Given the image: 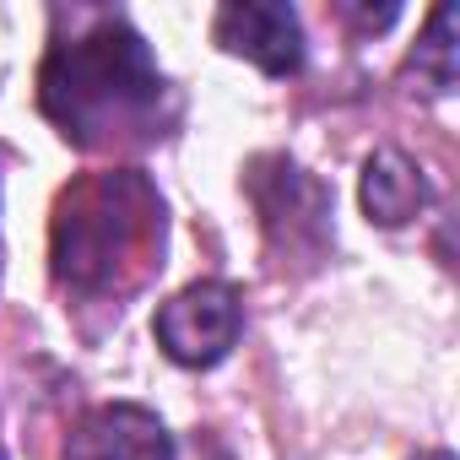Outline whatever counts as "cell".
<instances>
[{
    "label": "cell",
    "mask_w": 460,
    "mask_h": 460,
    "mask_svg": "<svg viewBox=\"0 0 460 460\" xmlns=\"http://www.w3.org/2000/svg\"><path fill=\"white\" fill-rule=\"evenodd\" d=\"M39 109L82 152L152 146L179 119V98L146 39L114 12H98L87 33L55 39L39 66Z\"/></svg>",
    "instance_id": "6da1fadb"
},
{
    "label": "cell",
    "mask_w": 460,
    "mask_h": 460,
    "mask_svg": "<svg viewBox=\"0 0 460 460\" xmlns=\"http://www.w3.org/2000/svg\"><path fill=\"white\" fill-rule=\"evenodd\" d=\"M173 455H179V444L157 411H146L136 401H114V406H93L71 428L60 460H173Z\"/></svg>",
    "instance_id": "5b68a950"
},
{
    "label": "cell",
    "mask_w": 460,
    "mask_h": 460,
    "mask_svg": "<svg viewBox=\"0 0 460 460\" xmlns=\"http://www.w3.org/2000/svg\"><path fill=\"white\" fill-rule=\"evenodd\" d=\"M422 206H428V179H422V168H417L406 152L379 146V152L363 163V211H368V222L401 227V222H411Z\"/></svg>",
    "instance_id": "8992f818"
},
{
    "label": "cell",
    "mask_w": 460,
    "mask_h": 460,
    "mask_svg": "<svg viewBox=\"0 0 460 460\" xmlns=\"http://www.w3.org/2000/svg\"><path fill=\"white\" fill-rule=\"evenodd\" d=\"M411 71L428 82V93H449L455 87V6H438L428 17V33L411 55Z\"/></svg>",
    "instance_id": "52a82bcc"
},
{
    "label": "cell",
    "mask_w": 460,
    "mask_h": 460,
    "mask_svg": "<svg viewBox=\"0 0 460 460\" xmlns=\"http://www.w3.org/2000/svg\"><path fill=\"white\" fill-rule=\"evenodd\" d=\"M168 211L157 184L141 168L82 173L60 190L49 222L55 282L76 298L119 309L136 288H146L163 266Z\"/></svg>",
    "instance_id": "7a4b0ae2"
},
{
    "label": "cell",
    "mask_w": 460,
    "mask_h": 460,
    "mask_svg": "<svg viewBox=\"0 0 460 460\" xmlns=\"http://www.w3.org/2000/svg\"><path fill=\"white\" fill-rule=\"evenodd\" d=\"M217 44L227 55H239L250 66H261L266 76H293L304 71V28L293 6L277 0H244V6H222L211 22Z\"/></svg>",
    "instance_id": "277c9868"
},
{
    "label": "cell",
    "mask_w": 460,
    "mask_h": 460,
    "mask_svg": "<svg viewBox=\"0 0 460 460\" xmlns=\"http://www.w3.org/2000/svg\"><path fill=\"white\" fill-rule=\"evenodd\" d=\"M417 460H455L449 449H433V455H417Z\"/></svg>",
    "instance_id": "ba28073f"
},
{
    "label": "cell",
    "mask_w": 460,
    "mask_h": 460,
    "mask_svg": "<svg viewBox=\"0 0 460 460\" xmlns=\"http://www.w3.org/2000/svg\"><path fill=\"white\" fill-rule=\"evenodd\" d=\"M239 331H244V298H239V288H227V282H190L152 320L157 347L179 368L222 363L227 352L239 347Z\"/></svg>",
    "instance_id": "3957f363"
},
{
    "label": "cell",
    "mask_w": 460,
    "mask_h": 460,
    "mask_svg": "<svg viewBox=\"0 0 460 460\" xmlns=\"http://www.w3.org/2000/svg\"><path fill=\"white\" fill-rule=\"evenodd\" d=\"M0 460H6V444H0Z\"/></svg>",
    "instance_id": "9c48e42d"
}]
</instances>
